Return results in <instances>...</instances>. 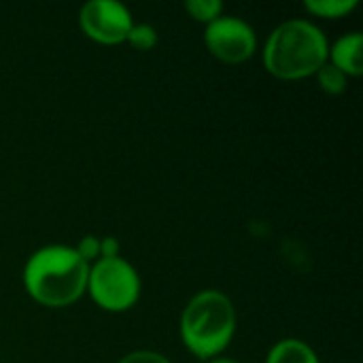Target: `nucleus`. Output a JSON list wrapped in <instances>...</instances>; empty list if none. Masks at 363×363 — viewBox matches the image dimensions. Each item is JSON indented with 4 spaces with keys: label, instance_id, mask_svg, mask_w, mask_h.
<instances>
[{
    "label": "nucleus",
    "instance_id": "20e7f679",
    "mask_svg": "<svg viewBox=\"0 0 363 363\" xmlns=\"http://www.w3.org/2000/svg\"><path fill=\"white\" fill-rule=\"evenodd\" d=\"M87 291L102 311L123 313L140 298V277L123 257L98 259L89 266Z\"/></svg>",
    "mask_w": 363,
    "mask_h": 363
},
{
    "label": "nucleus",
    "instance_id": "f03ea898",
    "mask_svg": "<svg viewBox=\"0 0 363 363\" xmlns=\"http://www.w3.org/2000/svg\"><path fill=\"white\" fill-rule=\"evenodd\" d=\"M330 53V43L319 26L308 19H289L277 26L264 47L270 74L291 81L315 74Z\"/></svg>",
    "mask_w": 363,
    "mask_h": 363
},
{
    "label": "nucleus",
    "instance_id": "ddd939ff",
    "mask_svg": "<svg viewBox=\"0 0 363 363\" xmlns=\"http://www.w3.org/2000/svg\"><path fill=\"white\" fill-rule=\"evenodd\" d=\"M74 251L79 253V257L85 262V264H91V262H98L100 259V238L98 236H83L79 240V245L74 247Z\"/></svg>",
    "mask_w": 363,
    "mask_h": 363
},
{
    "label": "nucleus",
    "instance_id": "6e6552de",
    "mask_svg": "<svg viewBox=\"0 0 363 363\" xmlns=\"http://www.w3.org/2000/svg\"><path fill=\"white\" fill-rule=\"evenodd\" d=\"M266 363H321L317 353L313 351V347H308L304 340H298V338H285V340H279L268 357Z\"/></svg>",
    "mask_w": 363,
    "mask_h": 363
},
{
    "label": "nucleus",
    "instance_id": "7ed1b4c3",
    "mask_svg": "<svg viewBox=\"0 0 363 363\" xmlns=\"http://www.w3.org/2000/svg\"><path fill=\"white\" fill-rule=\"evenodd\" d=\"M236 332V311L232 300L217 291L204 289L196 294L181 317V338L189 353L211 362L219 357L232 342Z\"/></svg>",
    "mask_w": 363,
    "mask_h": 363
},
{
    "label": "nucleus",
    "instance_id": "dca6fc26",
    "mask_svg": "<svg viewBox=\"0 0 363 363\" xmlns=\"http://www.w3.org/2000/svg\"><path fill=\"white\" fill-rule=\"evenodd\" d=\"M208 363H238V362H234V359H228V357H215V359H211Z\"/></svg>",
    "mask_w": 363,
    "mask_h": 363
},
{
    "label": "nucleus",
    "instance_id": "0eeeda50",
    "mask_svg": "<svg viewBox=\"0 0 363 363\" xmlns=\"http://www.w3.org/2000/svg\"><path fill=\"white\" fill-rule=\"evenodd\" d=\"M328 62L342 70L347 77H359L363 72V34L349 32L342 34L328 53Z\"/></svg>",
    "mask_w": 363,
    "mask_h": 363
},
{
    "label": "nucleus",
    "instance_id": "4468645a",
    "mask_svg": "<svg viewBox=\"0 0 363 363\" xmlns=\"http://www.w3.org/2000/svg\"><path fill=\"white\" fill-rule=\"evenodd\" d=\"M119 363H170V359L155 351H134V353H128L125 357H121Z\"/></svg>",
    "mask_w": 363,
    "mask_h": 363
},
{
    "label": "nucleus",
    "instance_id": "39448f33",
    "mask_svg": "<svg viewBox=\"0 0 363 363\" xmlns=\"http://www.w3.org/2000/svg\"><path fill=\"white\" fill-rule=\"evenodd\" d=\"M206 49L225 64H240L249 60L257 49L255 30L236 15H219L206 23L204 30Z\"/></svg>",
    "mask_w": 363,
    "mask_h": 363
},
{
    "label": "nucleus",
    "instance_id": "f8f14e48",
    "mask_svg": "<svg viewBox=\"0 0 363 363\" xmlns=\"http://www.w3.org/2000/svg\"><path fill=\"white\" fill-rule=\"evenodd\" d=\"M134 49L138 51H149L157 45V32L153 26L149 23H134L132 30L128 32V38H125Z\"/></svg>",
    "mask_w": 363,
    "mask_h": 363
},
{
    "label": "nucleus",
    "instance_id": "9d476101",
    "mask_svg": "<svg viewBox=\"0 0 363 363\" xmlns=\"http://www.w3.org/2000/svg\"><path fill=\"white\" fill-rule=\"evenodd\" d=\"M315 74H317V81H319L321 89H323L325 94H330V96L342 94V91L347 89L349 77H347L342 70H338L334 64H330V62H325Z\"/></svg>",
    "mask_w": 363,
    "mask_h": 363
},
{
    "label": "nucleus",
    "instance_id": "423d86ee",
    "mask_svg": "<svg viewBox=\"0 0 363 363\" xmlns=\"http://www.w3.org/2000/svg\"><path fill=\"white\" fill-rule=\"evenodd\" d=\"M79 23L85 36L91 40L102 45H117L128 38L134 19L130 9L117 0H89L81 9Z\"/></svg>",
    "mask_w": 363,
    "mask_h": 363
},
{
    "label": "nucleus",
    "instance_id": "1a4fd4ad",
    "mask_svg": "<svg viewBox=\"0 0 363 363\" xmlns=\"http://www.w3.org/2000/svg\"><path fill=\"white\" fill-rule=\"evenodd\" d=\"M357 0H306L304 6L308 13L317 15V17H325V19H338L349 15L351 11L357 9Z\"/></svg>",
    "mask_w": 363,
    "mask_h": 363
},
{
    "label": "nucleus",
    "instance_id": "9b49d317",
    "mask_svg": "<svg viewBox=\"0 0 363 363\" xmlns=\"http://www.w3.org/2000/svg\"><path fill=\"white\" fill-rule=\"evenodd\" d=\"M185 9L196 21H202V23H211L219 15H223V2L221 0H187Z\"/></svg>",
    "mask_w": 363,
    "mask_h": 363
},
{
    "label": "nucleus",
    "instance_id": "2eb2a0df",
    "mask_svg": "<svg viewBox=\"0 0 363 363\" xmlns=\"http://www.w3.org/2000/svg\"><path fill=\"white\" fill-rule=\"evenodd\" d=\"M121 245L115 236H104L100 238V259H113L119 257Z\"/></svg>",
    "mask_w": 363,
    "mask_h": 363
},
{
    "label": "nucleus",
    "instance_id": "f257e3e1",
    "mask_svg": "<svg viewBox=\"0 0 363 363\" xmlns=\"http://www.w3.org/2000/svg\"><path fill=\"white\" fill-rule=\"evenodd\" d=\"M89 264L74 247L49 245L34 251L23 266V285L32 300L49 308L77 302L87 291Z\"/></svg>",
    "mask_w": 363,
    "mask_h": 363
}]
</instances>
